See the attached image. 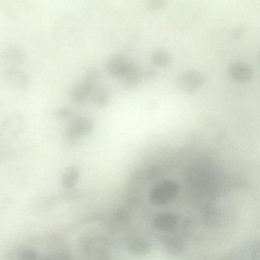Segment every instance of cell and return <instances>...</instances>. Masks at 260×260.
<instances>
[{"instance_id": "obj_1", "label": "cell", "mask_w": 260, "mask_h": 260, "mask_svg": "<svg viewBox=\"0 0 260 260\" xmlns=\"http://www.w3.org/2000/svg\"><path fill=\"white\" fill-rule=\"evenodd\" d=\"M99 76V72L96 68L89 69L82 80L71 88L69 92L70 99L77 104L84 103L92 92Z\"/></svg>"}, {"instance_id": "obj_2", "label": "cell", "mask_w": 260, "mask_h": 260, "mask_svg": "<svg viewBox=\"0 0 260 260\" xmlns=\"http://www.w3.org/2000/svg\"><path fill=\"white\" fill-rule=\"evenodd\" d=\"M207 76L203 72L191 70L179 74L176 79L177 87L188 94L194 93L206 82Z\"/></svg>"}, {"instance_id": "obj_3", "label": "cell", "mask_w": 260, "mask_h": 260, "mask_svg": "<svg viewBox=\"0 0 260 260\" xmlns=\"http://www.w3.org/2000/svg\"><path fill=\"white\" fill-rule=\"evenodd\" d=\"M93 128V122L88 119L78 118L75 119L66 129V144L72 146L75 144L77 139L88 136Z\"/></svg>"}, {"instance_id": "obj_4", "label": "cell", "mask_w": 260, "mask_h": 260, "mask_svg": "<svg viewBox=\"0 0 260 260\" xmlns=\"http://www.w3.org/2000/svg\"><path fill=\"white\" fill-rule=\"evenodd\" d=\"M133 63L124 54L116 53L111 55L107 59L106 67L111 75L123 77Z\"/></svg>"}, {"instance_id": "obj_5", "label": "cell", "mask_w": 260, "mask_h": 260, "mask_svg": "<svg viewBox=\"0 0 260 260\" xmlns=\"http://www.w3.org/2000/svg\"><path fill=\"white\" fill-rule=\"evenodd\" d=\"M23 123V118L20 115H12L8 117L1 126V134L4 136V140L15 138L21 131Z\"/></svg>"}, {"instance_id": "obj_6", "label": "cell", "mask_w": 260, "mask_h": 260, "mask_svg": "<svg viewBox=\"0 0 260 260\" xmlns=\"http://www.w3.org/2000/svg\"><path fill=\"white\" fill-rule=\"evenodd\" d=\"M228 72L235 80L241 83L249 81L253 74L252 68L248 64L242 61H234L228 67Z\"/></svg>"}, {"instance_id": "obj_7", "label": "cell", "mask_w": 260, "mask_h": 260, "mask_svg": "<svg viewBox=\"0 0 260 260\" xmlns=\"http://www.w3.org/2000/svg\"><path fill=\"white\" fill-rule=\"evenodd\" d=\"M3 78L8 85L20 89L25 88L30 81L29 78L25 73L15 68L9 69L6 71Z\"/></svg>"}, {"instance_id": "obj_8", "label": "cell", "mask_w": 260, "mask_h": 260, "mask_svg": "<svg viewBox=\"0 0 260 260\" xmlns=\"http://www.w3.org/2000/svg\"><path fill=\"white\" fill-rule=\"evenodd\" d=\"M80 176L79 167L76 165L68 167L63 171L60 179L62 187L66 190L72 189L78 183Z\"/></svg>"}, {"instance_id": "obj_9", "label": "cell", "mask_w": 260, "mask_h": 260, "mask_svg": "<svg viewBox=\"0 0 260 260\" xmlns=\"http://www.w3.org/2000/svg\"><path fill=\"white\" fill-rule=\"evenodd\" d=\"M153 223L154 226L159 231H169L176 226L177 218L172 213H161L155 217Z\"/></svg>"}, {"instance_id": "obj_10", "label": "cell", "mask_w": 260, "mask_h": 260, "mask_svg": "<svg viewBox=\"0 0 260 260\" xmlns=\"http://www.w3.org/2000/svg\"><path fill=\"white\" fill-rule=\"evenodd\" d=\"M143 77L144 72L133 63L123 76L124 84L127 88H133L139 84Z\"/></svg>"}, {"instance_id": "obj_11", "label": "cell", "mask_w": 260, "mask_h": 260, "mask_svg": "<svg viewBox=\"0 0 260 260\" xmlns=\"http://www.w3.org/2000/svg\"><path fill=\"white\" fill-rule=\"evenodd\" d=\"M24 53L22 48L18 45H12L8 46L3 54V59L9 64L20 63L24 58Z\"/></svg>"}, {"instance_id": "obj_12", "label": "cell", "mask_w": 260, "mask_h": 260, "mask_svg": "<svg viewBox=\"0 0 260 260\" xmlns=\"http://www.w3.org/2000/svg\"><path fill=\"white\" fill-rule=\"evenodd\" d=\"M128 251L137 255H144L151 250L150 244L144 239L135 238L132 239L128 243Z\"/></svg>"}, {"instance_id": "obj_13", "label": "cell", "mask_w": 260, "mask_h": 260, "mask_svg": "<svg viewBox=\"0 0 260 260\" xmlns=\"http://www.w3.org/2000/svg\"><path fill=\"white\" fill-rule=\"evenodd\" d=\"M165 248L169 252L179 254L184 251L185 246L184 242L178 237L169 236L164 241Z\"/></svg>"}, {"instance_id": "obj_14", "label": "cell", "mask_w": 260, "mask_h": 260, "mask_svg": "<svg viewBox=\"0 0 260 260\" xmlns=\"http://www.w3.org/2000/svg\"><path fill=\"white\" fill-rule=\"evenodd\" d=\"M151 58L153 63L162 68L168 67L172 62L170 54L166 50L162 49L154 51L152 54Z\"/></svg>"}, {"instance_id": "obj_15", "label": "cell", "mask_w": 260, "mask_h": 260, "mask_svg": "<svg viewBox=\"0 0 260 260\" xmlns=\"http://www.w3.org/2000/svg\"><path fill=\"white\" fill-rule=\"evenodd\" d=\"M27 172L24 169L16 168L8 174L9 181L13 185L20 186L25 184L27 180Z\"/></svg>"}, {"instance_id": "obj_16", "label": "cell", "mask_w": 260, "mask_h": 260, "mask_svg": "<svg viewBox=\"0 0 260 260\" xmlns=\"http://www.w3.org/2000/svg\"><path fill=\"white\" fill-rule=\"evenodd\" d=\"M240 260H260V241L249 245L243 252Z\"/></svg>"}, {"instance_id": "obj_17", "label": "cell", "mask_w": 260, "mask_h": 260, "mask_svg": "<svg viewBox=\"0 0 260 260\" xmlns=\"http://www.w3.org/2000/svg\"><path fill=\"white\" fill-rule=\"evenodd\" d=\"M110 94L105 90H101L98 91L93 97L94 103L100 106H105L110 102Z\"/></svg>"}, {"instance_id": "obj_18", "label": "cell", "mask_w": 260, "mask_h": 260, "mask_svg": "<svg viewBox=\"0 0 260 260\" xmlns=\"http://www.w3.org/2000/svg\"><path fill=\"white\" fill-rule=\"evenodd\" d=\"M72 113V110L68 107H60L56 109L53 113V117L59 119L69 118Z\"/></svg>"}, {"instance_id": "obj_19", "label": "cell", "mask_w": 260, "mask_h": 260, "mask_svg": "<svg viewBox=\"0 0 260 260\" xmlns=\"http://www.w3.org/2000/svg\"><path fill=\"white\" fill-rule=\"evenodd\" d=\"M57 195L59 200L71 201L78 199L80 196V193L77 191L69 189Z\"/></svg>"}, {"instance_id": "obj_20", "label": "cell", "mask_w": 260, "mask_h": 260, "mask_svg": "<svg viewBox=\"0 0 260 260\" xmlns=\"http://www.w3.org/2000/svg\"><path fill=\"white\" fill-rule=\"evenodd\" d=\"M41 260H71V257L66 252L57 251L43 257Z\"/></svg>"}, {"instance_id": "obj_21", "label": "cell", "mask_w": 260, "mask_h": 260, "mask_svg": "<svg viewBox=\"0 0 260 260\" xmlns=\"http://www.w3.org/2000/svg\"><path fill=\"white\" fill-rule=\"evenodd\" d=\"M165 1L162 0H150L146 4V9L151 12H155L160 10L164 6Z\"/></svg>"}, {"instance_id": "obj_22", "label": "cell", "mask_w": 260, "mask_h": 260, "mask_svg": "<svg viewBox=\"0 0 260 260\" xmlns=\"http://www.w3.org/2000/svg\"><path fill=\"white\" fill-rule=\"evenodd\" d=\"M37 257L36 252L30 249L23 250L19 254L18 260H35Z\"/></svg>"}, {"instance_id": "obj_23", "label": "cell", "mask_w": 260, "mask_h": 260, "mask_svg": "<svg viewBox=\"0 0 260 260\" xmlns=\"http://www.w3.org/2000/svg\"><path fill=\"white\" fill-rule=\"evenodd\" d=\"M155 74V72L153 70H147L144 72V77H153Z\"/></svg>"}, {"instance_id": "obj_24", "label": "cell", "mask_w": 260, "mask_h": 260, "mask_svg": "<svg viewBox=\"0 0 260 260\" xmlns=\"http://www.w3.org/2000/svg\"><path fill=\"white\" fill-rule=\"evenodd\" d=\"M258 57H259V59L260 60V51H259V54H258Z\"/></svg>"}]
</instances>
